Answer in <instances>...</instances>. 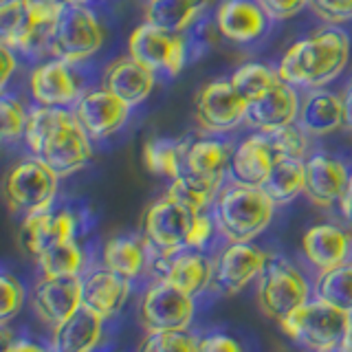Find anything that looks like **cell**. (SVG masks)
<instances>
[{
  "mask_svg": "<svg viewBox=\"0 0 352 352\" xmlns=\"http://www.w3.org/2000/svg\"><path fill=\"white\" fill-rule=\"evenodd\" d=\"M91 139L80 119L66 106H38L29 113L25 128L27 148L60 179L86 168L93 159Z\"/></svg>",
  "mask_w": 352,
  "mask_h": 352,
  "instance_id": "6da1fadb",
  "label": "cell"
},
{
  "mask_svg": "<svg viewBox=\"0 0 352 352\" xmlns=\"http://www.w3.org/2000/svg\"><path fill=\"white\" fill-rule=\"evenodd\" d=\"M350 58V40L337 27L322 29L311 38L295 42L278 64V75L291 86L324 88L335 82Z\"/></svg>",
  "mask_w": 352,
  "mask_h": 352,
  "instance_id": "7a4b0ae2",
  "label": "cell"
},
{
  "mask_svg": "<svg viewBox=\"0 0 352 352\" xmlns=\"http://www.w3.org/2000/svg\"><path fill=\"white\" fill-rule=\"evenodd\" d=\"M275 207L278 205L260 185L231 181L214 203L216 227L227 242H251L271 225Z\"/></svg>",
  "mask_w": 352,
  "mask_h": 352,
  "instance_id": "3957f363",
  "label": "cell"
},
{
  "mask_svg": "<svg viewBox=\"0 0 352 352\" xmlns=\"http://www.w3.org/2000/svg\"><path fill=\"white\" fill-rule=\"evenodd\" d=\"M350 313L324 302L322 297H311L306 304L295 308L280 324L282 333L295 344L311 350H335L341 346Z\"/></svg>",
  "mask_w": 352,
  "mask_h": 352,
  "instance_id": "277c9868",
  "label": "cell"
},
{
  "mask_svg": "<svg viewBox=\"0 0 352 352\" xmlns=\"http://www.w3.org/2000/svg\"><path fill=\"white\" fill-rule=\"evenodd\" d=\"M102 47L104 29L93 11L86 5H64L49 36V51L53 58L77 64L97 55Z\"/></svg>",
  "mask_w": 352,
  "mask_h": 352,
  "instance_id": "5b68a950",
  "label": "cell"
},
{
  "mask_svg": "<svg viewBox=\"0 0 352 352\" xmlns=\"http://www.w3.org/2000/svg\"><path fill=\"white\" fill-rule=\"evenodd\" d=\"M58 181L60 176L40 157L20 161L7 174L5 181V198L9 209L25 216L49 212L58 196Z\"/></svg>",
  "mask_w": 352,
  "mask_h": 352,
  "instance_id": "8992f818",
  "label": "cell"
},
{
  "mask_svg": "<svg viewBox=\"0 0 352 352\" xmlns=\"http://www.w3.org/2000/svg\"><path fill=\"white\" fill-rule=\"evenodd\" d=\"M311 284L306 275L286 260H269L267 269L258 278V304L260 311L282 322L295 308L311 300Z\"/></svg>",
  "mask_w": 352,
  "mask_h": 352,
  "instance_id": "52a82bcc",
  "label": "cell"
},
{
  "mask_svg": "<svg viewBox=\"0 0 352 352\" xmlns=\"http://www.w3.org/2000/svg\"><path fill=\"white\" fill-rule=\"evenodd\" d=\"M128 53L141 64L150 66L152 71L176 77L187 62L190 47H187V38L183 33L143 22L130 33Z\"/></svg>",
  "mask_w": 352,
  "mask_h": 352,
  "instance_id": "ba28073f",
  "label": "cell"
},
{
  "mask_svg": "<svg viewBox=\"0 0 352 352\" xmlns=\"http://www.w3.org/2000/svg\"><path fill=\"white\" fill-rule=\"evenodd\" d=\"M247 99L238 93L231 80L205 84L194 99V117L207 132H229L245 124Z\"/></svg>",
  "mask_w": 352,
  "mask_h": 352,
  "instance_id": "9c48e42d",
  "label": "cell"
},
{
  "mask_svg": "<svg viewBox=\"0 0 352 352\" xmlns=\"http://www.w3.org/2000/svg\"><path fill=\"white\" fill-rule=\"evenodd\" d=\"M139 319L146 330L190 328L194 319V295L181 291L168 280H154L141 300Z\"/></svg>",
  "mask_w": 352,
  "mask_h": 352,
  "instance_id": "30bf717a",
  "label": "cell"
},
{
  "mask_svg": "<svg viewBox=\"0 0 352 352\" xmlns=\"http://www.w3.org/2000/svg\"><path fill=\"white\" fill-rule=\"evenodd\" d=\"M194 216L196 214L192 209H187L183 203L165 194V198L152 203L143 216V238L154 249L168 253L181 251L185 249V240L190 234Z\"/></svg>",
  "mask_w": 352,
  "mask_h": 352,
  "instance_id": "8fae6325",
  "label": "cell"
},
{
  "mask_svg": "<svg viewBox=\"0 0 352 352\" xmlns=\"http://www.w3.org/2000/svg\"><path fill=\"white\" fill-rule=\"evenodd\" d=\"M269 256L253 242H229L214 260V284L225 295H236L267 269Z\"/></svg>",
  "mask_w": 352,
  "mask_h": 352,
  "instance_id": "7c38bea8",
  "label": "cell"
},
{
  "mask_svg": "<svg viewBox=\"0 0 352 352\" xmlns=\"http://www.w3.org/2000/svg\"><path fill=\"white\" fill-rule=\"evenodd\" d=\"M130 108L132 106L128 102L104 86L82 93L73 106V113L93 139H106L124 128L130 117Z\"/></svg>",
  "mask_w": 352,
  "mask_h": 352,
  "instance_id": "4fadbf2b",
  "label": "cell"
},
{
  "mask_svg": "<svg viewBox=\"0 0 352 352\" xmlns=\"http://www.w3.org/2000/svg\"><path fill=\"white\" fill-rule=\"evenodd\" d=\"M84 304V280L80 275H44L33 291V308L51 328L71 317Z\"/></svg>",
  "mask_w": 352,
  "mask_h": 352,
  "instance_id": "5bb4252c",
  "label": "cell"
},
{
  "mask_svg": "<svg viewBox=\"0 0 352 352\" xmlns=\"http://www.w3.org/2000/svg\"><path fill=\"white\" fill-rule=\"evenodd\" d=\"M71 66L60 58L38 64L29 77L31 97L40 106H75L82 97V84Z\"/></svg>",
  "mask_w": 352,
  "mask_h": 352,
  "instance_id": "9a60e30c",
  "label": "cell"
},
{
  "mask_svg": "<svg viewBox=\"0 0 352 352\" xmlns=\"http://www.w3.org/2000/svg\"><path fill=\"white\" fill-rule=\"evenodd\" d=\"M350 181L346 163L330 154H311L304 159V196L317 207H333L341 201Z\"/></svg>",
  "mask_w": 352,
  "mask_h": 352,
  "instance_id": "2e32d148",
  "label": "cell"
},
{
  "mask_svg": "<svg viewBox=\"0 0 352 352\" xmlns=\"http://www.w3.org/2000/svg\"><path fill=\"white\" fill-rule=\"evenodd\" d=\"M300 104L302 102H300V95L295 91V86L280 80L264 95L251 99L247 104L245 124L256 128L258 132H271V130L297 124Z\"/></svg>",
  "mask_w": 352,
  "mask_h": 352,
  "instance_id": "e0dca14e",
  "label": "cell"
},
{
  "mask_svg": "<svg viewBox=\"0 0 352 352\" xmlns=\"http://www.w3.org/2000/svg\"><path fill=\"white\" fill-rule=\"evenodd\" d=\"M267 11L258 0H225L216 11L218 33L229 42L251 44L260 40L269 27Z\"/></svg>",
  "mask_w": 352,
  "mask_h": 352,
  "instance_id": "ac0fdd59",
  "label": "cell"
},
{
  "mask_svg": "<svg viewBox=\"0 0 352 352\" xmlns=\"http://www.w3.org/2000/svg\"><path fill=\"white\" fill-rule=\"evenodd\" d=\"M300 124L311 137H326L337 132L344 124H348L346 102L324 88H311L300 104Z\"/></svg>",
  "mask_w": 352,
  "mask_h": 352,
  "instance_id": "d6986e66",
  "label": "cell"
},
{
  "mask_svg": "<svg viewBox=\"0 0 352 352\" xmlns=\"http://www.w3.org/2000/svg\"><path fill=\"white\" fill-rule=\"evenodd\" d=\"M157 75L159 73L152 71L150 66L128 55V58H119L108 64V69L104 71V86L135 108L150 97L157 86Z\"/></svg>",
  "mask_w": 352,
  "mask_h": 352,
  "instance_id": "ffe728a7",
  "label": "cell"
},
{
  "mask_svg": "<svg viewBox=\"0 0 352 352\" xmlns=\"http://www.w3.org/2000/svg\"><path fill=\"white\" fill-rule=\"evenodd\" d=\"M75 231H77V220L71 212L53 214L49 209V212L42 214L25 216V223H22V242H25V249L31 256L38 258L55 245L75 240Z\"/></svg>",
  "mask_w": 352,
  "mask_h": 352,
  "instance_id": "44dd1931",
  "label": "cell"
},
{
  "mask_svg": "<svg viewBox=\"0 0 352 352\" xmlns=\"http://www.w3.org/2000/svg\"><path fill=\"white\" fill-rule=\"evenodd\" d=\"M106 319L95 313L93 308L80 306L77 311L66 317L64 322L53 326L51 346L58 352H88L99 346L104 337Z\"/></svg>",
  "mask_w": 352,
  "mask_h": 352,
  "instance_id": "7402d4cb",
  "label": "cell"
},
{
  "mask_svg": "<svg viewBox=\"0 0 352 352\" xmlns=\"http://www.w3.org/2000/svg\"><path fill=\"white\" fill-rule=\"evenodd\" d=\"M302 253L317 271H328L350 260L352 245L344 229L330 223L313 225L302 236Z\"/></svg>",
  "mask_w": 352,
  "mask_h": 352,
  "instance_id": "603a6c76",
  "label": "cell"
},
{
  "mask_svg": "<svg viewBox=\"0 0 352 352\" xmlns=\"http://www.w3.org/2000/svg\"><path fill=\"white\" fill-rule=\"evenodd\" d=\"M275 157H278V154L273 152L269 139L264 137V132L242 139L234 148V157H231V163H229L231 181L245 183V185H262L273 168Z\"/></svg>",
  "mask_w": 352,
  "mask_h": 352,
  "instance_id": "cb8c5ba5",
  "label": "cell"
},
{
  "mask_svg": "<svg viewBox=\"0 0 352 352\" xmlns=\"http://www.w3.org/2000/svg\"><path fill=\"white\" fill-rule=\"evenodd\" d=\"M130 282L132 280L108 271L106 267L102 271L91 273L88 278H84V306L93 308L108 322V319L117 317L121 308L126 306L132 293Z\"/></svg>",
  "mask_w": 352,
  "mask_h": 352,
  "instance_id": "d4e9b609",
  "label": "cell"
},
{
  "mask_svg": "<svg viewBox=\"0 0 352 352\" xmlns=\"http://www.w3.org/2000/svg\"><path fill=\"white\" fill-rule=\"evenodd\" d=\"M234 157V146L220 139H201L185 148L183 172L201 176L205 181L223 185L229 174V163Z\"/></svg>",
  "mask_w": 352,
  "mask_h": 352,
  "instance_id": "484cf974",
  "label": "cell"
},
{
  "mask_svg": "<svg viewBox=\"0 0 352 352\" xmlns=\"http://www.w3.org/2000/svg\"><path fill=\"white\" fill-rule=\"evenodd\" d=\"M165 280L185 293L198 295L214 282V260H209L203 251L190 247L174 251L168 262Z\"/></svg>",
  "mask_w": 352,
  "mask_h": 352,
  "instance_id": "4316f807",
  "label": "cell"
},
{
  "mask_svg": "<svg viewBox=\"0 0 352 352\" xmlns=\"http://www.w3.org/2000/svg\"><path fill=\"white\" fill-rule=\"evenodd\" d=\"M102 262L108 271L135 280L148 267V245L146 238L137 240L130 236L110 238L102 249Z\"/></svg>",
  "mask_w": 352,
  "mask_h": 352,
  "instance_id": "83f0119b",
  "label": "cell"
},
{
  "mask_svg": "<svg viewBox=\"0 0 352 352\" xmlns=\"http://www.w3.org/2000/svg\"><path fill=\"white\" fill-rule=\"evenodd\" d=\"M209 0H152L146 5V22L185 33L201 20Z\"/></svg>",
  "mask_w": 352,
  "mask_h": 352,
  "instance_id": "f1b7e54d",
  "label": "cell"
},
{
  "mask_svg": "<svg viewBox=\"0 0 352 352\" xmlns=\"http://www.w3.org/2000/svg\"><path fill=\"white\" fill-rule=\"evenodd\" d=\"M275 205H286L304 194V159L275 157L269 176L260 185Z\"/></svg>",
  "mask_w": 352,
  "mask_h": 352,
  "instance_id": "f546056e",
  "label": "cell"
},
{
  "mask_svg": "<svg viewBox=\"0 0 352 352\" xmlns=\"http://www.w3.org/2000/svg\"><path fill=\"white\" fill-rule=\"evenodd\" d=\"M220 190H223V185L205 181L201 176H194L190 172H183L176 176V179H172L168 187V196L183 203L187 209H192L194 214H203V212H209V207L216 203Z\"/></svg>",
  "mask_w": 352,
  "mask_h": 352,
  "instance_id": "4dcf8cb0",
  "label": "cell"
},
{
  "mask_svg": "<svg viewBox=\"0 0 352 352\" xmlns=\"http://www.w3.org/2000/svg\"><path fill=\"white\" fill-rule=\"evenodd\" d=\"M315 297L352 313V260H346L328 271H319L315 282Z\"/></svg>",
  "mask_w": 352,
  "mask_h": 352,
  "instance_id": "1f68e13d",
  "label": "cell"
},
{
  "mask_svg": "<svg viewBox=\"0 0 352 352\" xmlns=\"http://www.w3.org/2000/svg\"><path fill=\"white\" fill-rule=\"evenodd\" d=\"M185 148L187 146L172 139H150L143 146V163L152 174L176 179L179 174H183Z\"/></svg>",
  "mask_w": 352,
  "mask_h": 352,
  "instance_id": "d6a6232c",
  "label": "cell"
},
{
  "mask_svg": "<svg viewBox=\"0 0 352 352\" xmlns=\"http://www.w3.org/2000/svg\"><path fill=\"white\" fill-rule=\"evenodd\" d=\"M33 27H36V22L31 20L25 0H3V5H0V36H3L5 47L22 53Z\"/></svg>",
  "mask_w": 352,
  "mask_h": 352,
  "instance_id": "836d02e7",
  "label": "cell"
},
{
  "mask_svg": "<svg viewBox=\"0 0 352 352\" xmlns=\"http://www.w3.org/2000/svg\"><path fill=\"white\" fill-rule=\"evenodd\" d=\"M44 275H80L84 267V253L77 247V240L62 242L47 249L36 258Z\"/></svg>",
  "mask_w": 352,
  "mask_h": 352,
  "instance_id": "e575fe53",
  "label": "cell"
},
{
  "mask_svg": "<svg viewBox=\"0 0 352 352\" xmlns=\"http://www.w3.org/2000/svg\"><path fill=\"white\" fill-rule=\"evenodd\" d=\"M278 82H280L278 71H273L264 64H242L240 69H236V73L231 75V84L238 88V93L245 97L247 102L264 95Z\"/></svg>",
  "mask_w": 352,
  "mask_h": 352,
  "instance_id": "d590c367",
  "label": "cell"
},
{
  "mask_svg": "<svg viewBox=\"0 0 352 352\" xmlns=\"http://www.w3.org/2000/svg\"><path fill=\"white\" fill-rule=\"evenodd\" d=\"M201 339L194 337L190 330L170 328V330H148V337L143 339L141 350L148 352H174V350H198Z\"/></svg>",
  "mask_w": 352,
  "mask_h": 352,
  "instance_id": "8d00e7d4",
  "label": "cell"
},
{
  "mask_svg": "<svg viewBox=\"0 0 352 352\" xmlns=\"http://www.w3.org/2000/svg\"><path fill=\"white\" fill-rule=\"evenodd\" d=\"M264 137L269 139L273 152L278 157H295L306 159L308 154V132L300 124H291L278 130L264 132Z\"/></svg>",
  "mask_w": 352,
  "mask_h": 352,
  "instance_id": "74e56055",
  "label": "cell"
},
{
  "mask_svg": "<svg viewBox=\"0 0 352 352\" xmlns=\"http://www.w3.org/2000/svg\"><path fill=\"white\" fill-rule=\"evenodd\" d=\"M0 115H3V139L7 143L18 137H25L29 115L16 97L3 95V99H0Z\"/></svg>",
  "mask_w": 352,
  "mask_h": 352,
  "instance_id": "f35d334b",
  "label": "cell"
},
{
  "mask_svg": "<svg viewBox=\"0 0 352 352\" xmlns=\"http://www.w3.org/2000/svg\"><path fill=\"white\" fill-rule=\"evenodd\" d=\"M0 295H3L0 322L7 324L11 317L20 313L22 304H25V286H22L20 280L14 278L11 273H3V278H0Z\"/></svg>",
  "mask_w": 352,
  "mask_h": 352,
  "instance_id": "ab89813d",
  "label": "cell"
},
{
  "mask_svg": "<svg viewBox=\"0 0 352 352\" xmlns=\"http://www.w3.org/2000/svg\"><path fill=\"white\" fill-rule=\"evenodd\" d=\"M216 229H218V227H216V218H214V216H209L207 212L196 214L194 220H192L190 234H187L185 247L203 251V249L209 245V240H212V236H214V231H216Z\"/></svg>",
  "mask_w": 352,
  "mask_h": 352,
  "instance_id": "60d3db41",
  "label": "cell"
},
{
  "mask_svg": "<svg viewBox=\"0 0 352 352\" xmlns=\"http://www.w3.org/2000/svg\"><path fill=\"white\" fill-rule=\"evenodd\" d=\"M313 11L333 25L352 20V0H311Z\"/></svg>",
  "mask_w": 352,
  "mask_h": 352,
  "instance_id": "b9f144b4",
  "label": "cell"
},
{
  "mask_svg": "<svg viewBox=\"0 0 352 352\" xmlns=\"http://www.w3.org/2000/svg\"><path fill=\"white\" fill-rule=\"evenodd\" d=\"M64 5H69V0H25L31 20L38 25H53Z\"/></svg>",
  "mask_w": 352,
  "mask_h": 352,
  "instance_id": "7bdbcfd3",
  "label": "cell"
},
{
  "mask_svg": "<svg viewBox=\"0 0 352 352\" xmlns=\"http://www.w3.org/2000/svg\"><path fill=\"white\" fill-rule=\"evenodd\" d=\"M258 3L267 11V16L271 20L280 22V20L295 18L306 5H311V0H258Z\"/></svg>",
  "mask_w": 352,
  "mask_h": 352,
  "instance_id": "ee69618b",
  "label": "cell"
},
{
  "mask_svg": "<svg viewBox=\"0 0 352 352\" xmlns=\"http://www.w3.org/2000/svg\"><path fill=\"white\" fill-rule=\"evenodd\" d=\"M242 346L229 335H205L198 344V350L203 352H236Z\"/></svg>",
  "mask_w": 352,
  "mask_h": 352,
  "instance_id": "f6af8a7d",
  "label": "cell"
},
{
  "mask_svg": "<svg viewBox=\"0 0 352 352\" xmlns=\"http://www.w3.org/2000/svg\"><path fill=\"white\" fill-rule=\"evenodd\" d=\"M0 53H3V77H0V86H3V91H5L11 75H14V71L18 69V60L14 55V49L5 47V44H3V49H0Z\"/></svg>",
  "mask_w": 352,
  "mask_h": 352,
  "instance_id": "bcb514c9",
  "label": "cell"
},
{
  "mask_svg": "<svg viewBox=\"0 0 352 352\" xmlns=\"http://www.w3.org/2000/svg\"><path fill=\"white\" fill-rule=\"evenodd\" d=\"M339 207H341V216H344L352 225V174H350L346 192H344V196H341V201H339Z\"/></svg>",
  "mask_w": 352,
  "mask_h": 352,
  "instance_id": "7dc6e473",
  "label": "cell"
},
{
  "mask_svg": "<svg viewBox=\"0 0 352 352\" xmlns=\"http://www.w3.org/2000/svg\"><path fill=\"white\" fill-rule=\"evenodd\" d=\"M5 350H9V352H22V350H29V352H33V350H40V346L38 344H33V341H16V344H9Z\"/></svg>",
  "mask_w": 352,
  "mask_h": 352,
  "instance_id": "c3c4849f",
  "label": "cell"
},
{
  "mask_svg": "<svg viewBox=\"0 0 352 352\" xmlns=\"http://www.w3.org/2000/svg\"><path fill=\"white\" fill-rule=\"evenodd\" d=\"M339 350H352V313L348 317V326H346V333H344V339H341V346Z\"/></svg>",
  "mask_w": 352,
  "mask_h": 352,
  "instance_id": "681fc988",
  "label": "cell"
},
{
  "mask_svg": "<svg viewBox=\"0 0 352 352\" xmlns=\"http://www.w3.org/2000/svg\"><path fill=\"white\" fill-rule=\"evenodd\" d=\"M344 102H346V113H348V124H352V84L348 86V91L344 95Z\"/></svg>",
  "mask_w": 352,
  "mask_h": 352,
  "instance_id": "f907efd6",
  "label": "cell"
},
{
  "mask_svg": "<svg viewBox=\"0 0 352 352\" xmlns=\"http://www.w3.org/2000/svg\"><path fill=\"white\" fill-rule=\"evenodd\" d=\"M69 3H71V5H88L91 0H69Z\"/></svg>",
  "mask_w": 352,
  "mask_h": 352,
  "instance_id": "816d5d0a",
  "label": "cell"
},
{
  "mask_svg": "<svg viewBox=\"0 0 352 352\" xmlns=\"http://www.w3.org/2000/svg\"><path fill=\"white\" fill-rule=\"evenodd\" d=\"M148 3H152V0H148Z\"/></svg>",
  "mask_w": 352,
  "mask_h": 352,
  "instance_id": "f5cc1de1",
  "label": "cell"
}]
</instances>
